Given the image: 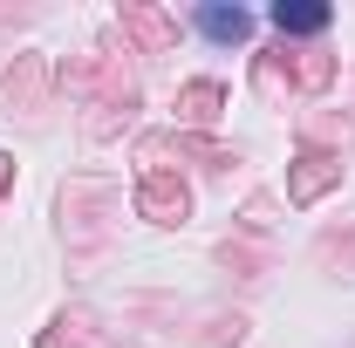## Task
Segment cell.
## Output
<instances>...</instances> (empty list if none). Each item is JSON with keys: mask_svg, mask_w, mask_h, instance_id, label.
I'll return each mask as SVG.
<instances>
[{"mask_svg": "<svg viewBox=\"0 0 355 348\" xmlns=\"http://www.w3.org/2000/svg\"><path fill=\"white\" fill-rule=\"evenodd\" d=\"M342 150H328V143H308L294 164H287V205H314L321 191H335L342 184Z\"/></svg>", "mask_w": 355, "mask_h": 348, "instance_id": "obj_1", "label": "cell"}, {"mask_svg": "<svg viewBox=\"0 0 355 348\" xmlns=\"http://www.w3.org/2000/svg\"><path fill=\"white\" fill-rule=\"evenodd\" d=\"M137 212L150 225H184L191 218V184L178 171H144L137 177Z\"/></svg>", "mask_w": 355, "mask_h": 348, "instance_id": "obj_2", "label": "cell"}, {"mask_svg": "<svg viewBox=\"0 0 355 348\" xmlns=\"http://www.w3.org/2000/svg\"><path fill=\"white\" fill-rule=\"evenodd\" d=\"M116 28H123L144 55H171L178 48V14L150 7V0H123V7H116Z\"/></svg>", "mask_w": 355, "mask_h": 348, "instance_id": "obj_3", "label": "cell"}, {"mask_svg": "<svg viewBox=\"0 0 355 348\" xmlns=\"http://www.w3.org/2000/svg\"><path fill=\"white\" fill-rule=\"evenodd\" d=\"M137 157H144V171H157L164 157H191V164H205V171H225L232 164V150H219V143H205V137H144L137 143Z\"/></svg>", "mask_w": 355, "mask_h": 348, "instance_id": "obj_4", "label": "cell"}, {"mask_svg": "<svg viewBox=\"0 0 355 348\" xmlns=\"http://www.w3.org/2000/svg\"><path fill=\"white\" fill-rule=\"evenodd\" d=\"M48 76H55V69H48V55H35V48H28V55H14V69L0 76V96H7L14 110H42Z\"/></svg>", "mask_w": 355, "mask_h": 348, "instance_id": "obj_5", "label": "cell"}, {"mask_svg": "<svg viewBox=\"0 0 355 348\" xmlns=\"http://www.w3.org/2000/svg\"><path fill=\"white\" fill-rule=\"evenodd\" d=\"M171 110H178V123H184V130H205V123H212V116L225 110V89L212 82V76H198V82H184V89H178V103H171Z\"/></svg>", "mask_w": 355, "mask_h": 348, "instance_id": "obj_6", "label": "cell"}, {"mask_svg": "<svg viewBox=\"0 0 355 348\" xmlns=\"http://www.w3.org/2000/svg\"><path fill=\"white\" fill-rule=\"evenodd\" d=\"M273 28L280 35H321L328 28V7L321 0H273Z\"/></svg>", "mask_w": 355, "mask_h": 348, "instance_id": "obj_7", "label": "cell"}, {"mask_svg": "<svg viewBox=\"0 0 355 348\" xmlns=\"http://www.w3.org/2000/svg\"><path fill=\"white\" fill-rule=\"evenodd\" d=\"M287 82L308 89V96H321V89L335 82V55H321V48H301V55L287 62Z\"/></svg>", "mask_w": 355, "mask_h": 348, "instance_id": "obj_8", "label": "cell"}, {"mask_svg": "<svg viewBox=\"0 0 355 348\" xmlns=\"http://www.w3.org/2000/svg\"><path fill=\"white\" fill-rule=\"evenodd\" d=\"M198 28H205L212 42H246V35H253V14H246V7H219V0H212V7H198Z\"/></svg>", "mask_w": 355, "mask_h": 348, "instance_id": "obj_9", "label": "cell"}, {"mask_svg": "<svg viewBox=\"0 0 355 348\" xmlns=\"http://www.w3.org/2000/svg\"><path fill=\"white\" fill-rule=\"evenodd\" d=\"M83 328H89V314H83V307H62V314L48 321L42 335H35V348H83V342H89Z\"/></svg>", "mask_w": 355, "mask_h": 348, "instance_id": "obj_10", "label": "cell"}, {"mask_svg": "<svg viewBox=\"0 0 355 348\" xmlns=\"http://www.w3.org/2000/svg\"><path fill=\"white\" fill-rule=\"evenodd\" d=\"M335 253H342V260H355V225H349V239H342V232H328V239L314 246V260H321V266H335Z\"/></svg>", "mask_w": 355, "mask_h": 348, "instance_id": "obj_11", "label": "cell"}, {"mask_svg": "<svg viewBox=\"0 0 355 348\" xmlns=\"http://www.w3.org/2000/svg\"><path fill=\"white\" fill-rule=\"evenodd\" d=\"M7 184H14V150H0V198H7Z\"/></svg>", "mask_w": 355, "mask_h": 348, "instance_id": "obj_12", "label": "cell"}]
</instances>
